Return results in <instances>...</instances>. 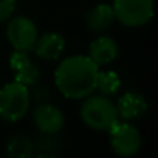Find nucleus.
<instances>
[{
	"label": "nucleus",
	"mask_w": 158,
	"mask_h": 158,
	"mask_svg": "<svg viewBox=\"0 0 158 158\" xmlns=\"http://www.w3.org/2000/svg\"><path fill=\"white\" fill-rule=\"evenodd\" d=\"M16 11V0H0V22L10 20Z\"/></svg>",
	"instance_id": "obj_16"
},
{
	"label": "nucleus",
	"mask_w": 158,
	"mask_h": 158,
	"mask_svg": "<svg viewBox=\"0 0 158 158\" xmlns=\"http://www.w3.org/2000/svg\"><path fill=\"white\" fill-rule=\"evenodd\" d=\"M64 50H65V39L62 37V34L54 31L44 33L40 37H37L33 48L36 56L44 60H57L62 56Z\"/></svg>",
	"instance_id": "obj_8"
},
{
	"label": "nucleus",
	"mask_w": 158,
	"mask_h": 158,
	"mask_svg": "<svg viewBox=\"0 0 158 158\" xmlns=\"http://www.w3.org/2000/svg\"><path fill=\"white\" fill-rule=\"evenodd\" d=\"M6 37L14 50L33 51L39 33H37V27L31 19L25 16H19L10 20L6 27Z\"/></svg>",
	"instance_id": "obj_6"
},
{
	"label": "nucleus",
	"mask_w": 158,
	"mask_h": 158,
	"mask_svg": "<svg viewBox=\"0 0 158 158\" xmlns=\"http://www.w3.org/2000/svg\"><path fill=\"white\" fill-rule=\"evenodd\" d=\"M39 77H40V71H39L37 65H34L33 62H28L27 65L14 70V81L20 82L22 85H25L28 89L37 84Z\"/></svg>",
	"instance_id": "obj_14"
},
{
	"label": "nucleus",
	"mask_w": 158,
	"mask_h": 158,
	"mask_svg": "<svg viewBox=\"0 0 158 158\" xmlns=\"http://www.w3.org/2000/svg\"><path fill=\"white\" fill-rule=\"evenodd\" d=\"M121 89V77L112 70H99L96 77V90L104 96H113Z\"/></svg>",
	"instance_id": "obj_13"
},
{
	"label": "nucleus",
	"mask_w": 158,
	"mask_h": 158,
	"mask_svg": "<svg viewBox=\"0 0 158 158\" xmlns=\"http://www.w3.org/2000/svg\"><path fill=\"white\" fill-rule=\"evenodd\" d=\"M110 147L118 156H133L141 147V135L129 121H116L109 130Z\"/></svg>",
	"instance_id": "obj_5"
},
{
	"label": "nucleus",
	"mask_w": 158,
	"mask_h": 158,
	"mask_svg": "<svg viewBox=\"0 0 158 158\" xmlns=\"http://www.w3.org/2000/svg\"><path fill=\"white\" fill-rule=\"evenodd\" d=\"M6 155L11 158H31L34 155V143L25 135H14L6 144Z\"/></svg>",
	"instance_id": "obj_12"
},
{
	"label": "nucleus",
	"mask_w": 158,
	"mask_h": 158,
	"mask_svg": "<svg viewBox=\"0 0 158 158\" xmlns=\"http://www.w3.org/2000/svg\"><path fill=\"white\" fill-rule=\"evenodd\" d=\"M81 119L85 126L95 130H109L118 119L116 106L104 95H89L84 98L81 110H79Z\"/></svg>",
	"instance_id": "obj_2"
},
{
	"label": "nucleus",
	"mask_w": 158,
	"mask_h": 158,
	"mask_svg": "<svg viewBox=\"0 0 158 158\" xmlns=\"http://www.w3.org/2000/svg\"><path fill=\"white\" fill-rule=\"evenodd\" d=\"M118 53H119L118 44L112 37H109V36H99V37H96L90 44V48H89V57L98 67L112 64L118 57Z\"/></svg>",
	"instance_id": "obj_10"
},
{
	"label": "nucleus",
	"mask_w": 158,
	"mask_h": 158,
	"mask_svg": "<svg viewBox=\"0 0 158 158\" xmlns=\"http://www.w3.org/2000/svg\"><path fill=\"white\" fill-rule=\"evenodd\" d=\"M116 110H118V116L123 121H135L139 119L146 112H147V101L144 99L143 95L136 93V92H127L124 93L119 99Z\"/></svg>",
	"instance_id": "obj_9"
},
{
	"label": "nucleus",
	"mask_w": 158,
	"mask_h": 158,
	"mask_svg": "<svg viewBox=\"0 0 158 158\" xmlns=\"http://www.w3.org/2000/svg\"><path fill=\"white\" fill-rule=\"evenodd\" d=\"M28 62H31V57H30V51H25V50H14L10 56V67L11 70H17L23 65H27Z\"/></svg>",
	"instance_id": "obj_15"
},
{
	"label": "nucleus",
	"mask_w": 158,
	"mask_h": 158,
	"mask_svg": "<svg viewBox=\"0 0 158 158\" xmlns=\"http://www.w3.org/2000/svg\"><path fill=\"white\" fill-rule=\"evenodd\" d=\"M31 93L30 89L20 82H10L0 87V118L8 123L22 119L30 110Z\"/></svg>",
	"instance_id": "obj_3"
},
{
	"label": "nucleus",
	"mask_w": 158,
	"mask_h": 158,
	"mask_svg": "<svg viewBox=\"0 0 158 158\" xmlns=\"http://www.w3.org/2000/svg\"><path fill=\"white\" fill-rule=\"evenodd\" d=\"M115 20L116 19H115L113 8L112 5H107V3H98L85 14V23L95 33L106 31L107 28L112 27Z\"/></svg>",
	"instance_id": "obj_11"
},
{
	"label": "nucleus",
	"mask_w": 158,
	"mask_h": 158,
	"mask_svg": "<svg viewBox=\"0 0 158 158\" xmlns=\"http://www.w3.org/2000/svg\"><path fill=\"white\" fill-rule=\"evenodd\" d=\"M64 123L65 118L60 109H57L53 104H48L47 101L39 102L33 112V124L40 133L56 135L62 130Z\"/></svg>",
	"instance_id": "obj_7"
},
{
	"label": "nucleus",
	"mask_w": 158,
	"mask_h": 158,
	"mask_svg": "<svg viewBox=\"0 0 158 158\" xmlns=\"http://www.w3.org/2000/svg\"><path fill=\"white\" fill-rule=\"evenodd\" d=\"M115 19L130 28L143 27L153 17V0H113Z\"/></svg>",
	"instance_id": "obj_4"
},
{
	"label": "nucleus",
	"mask_w": 158,
	"mask_h": 158,
	"mask_svg": "<svg viewBox=\"0 0 158 158\" xmlns=\"http://www.w3.org/2000/svg\"><path fill=\"white\" fill-rule=\"evenodd\" d=\"M99 67L82 54H74L60 60L54 71V84L67 99H84L96 90Z\"/></svg>",
	"instance_id": "obj_1"
}]
</instances>
